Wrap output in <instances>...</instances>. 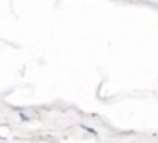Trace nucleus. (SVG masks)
Returning <instances> with one entry per match:
<instances>
[{"mask_svg": "<svg viewBox=\"0 0 158 143\" xmlns=\"http://www.w3.org/2000/svg\"><path fill=\"white\" fill-rule=\"evenodd\" d=\"M82 128H84V130H88L89 134H93V136H97V132H95L93 128H89V126H86V125H82Z\"/></svg>", "mask_w": 158, "mask_h": 143, "instance_id": "nucleus-1", "label": "nucleus"}]
</instances>
